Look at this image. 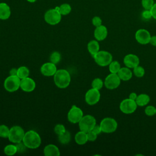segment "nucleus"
<instances>
[{
	"mask_svg": "<svg viewBox=\"0 0 156 156\" xmlns=\"http://www.w3.org/2000/svg\"><path fill=\"white\" fill-rule=\"evenodd\" d=\"M10 129L5 124L0 125V137L3 138H8Z\"/></svg>",
	"mask_w": 156,
	"mask_h": 156,
	"instance_id": "7c9ffc66",
	"label": "nucleus"
},
{
	"mask_svg": "<svg viewBox=\"0 0 156 156\" xmlns=\"http://www.w3.org/2000/svg\"><path fill=\"white\" fill-rule=\"evenodd\" d=\"M58 141L62 144H66L71 140V133L69 131L66 130L63 133L58 135Z\"/></svg>",
	"mask_w": 156,
	"mask_h": 156,
	"instance_id": "b1692460",
	"label": "nucleus"
},
{
	"mask_svg": "<svg viewBox=\"0 0 156 156\" xmlns=\"http://www.w3.org/2000/svg\"><path fill=\"white\" fill-rule=\"evenodd\" d=\"M154 4V0H141V5L145 10H151Z\"/></svg>",
	"mask_w": 156,
	"mask_h": 156,
	"instance_id": "72a5a7b5",
	"label": "nucleus"
},
{
	"mask_svg": "<svg viewBox=\"0 0 156 156\" xmlns=\"http://www.w3.org/2000/svg\"><path fill=\"white\" fill-rule=\"evenodd\" d=\"M102 132L111 133L116 131L118 128V122L113 118L106 117L102 119L100 122Z\"/></svg>",
	"mask_w": 156,
	"mask_h": 156,
	"instance_id": "39448f33",
	"label": "nucleus"
},
{
	"mask_svg": "<svg viewBox=\"0 0 156 156\" xmlns=\"http://www.w3.org/2000/svg\"><path fill=\"white\" fill-rule=\"evenodd\" d=\"M155 115H156V114H155Z\"/></svg>",
	"mask_w": 156,
	"mask_h": 156,
	"instance_id": "49530a36",
	"label": "nucleus"
},
{
	"mask_svg": "<svg viewBox=\"0 0 156 156\" xmlns=\"http://www.w3.org/2000/svg\"><path fill=\"white\" fill-rule=\"evenodd\" d=\"M17 70H18V68H12L9 71L10 75H11V76H17Z\"/></svg>",
	"mask_w": 156,
	"mask_h": 156,
	"instance_id": "c03bdc74",
	"label": "nucleus"
},
{
	"mask_svg": "<svg viewBox=\"0 0 156 156\" xmlns=\"http://www.w3.org/2000/svg\"><path fill=\"white\" fill-rule=\"evenodd\" d=\"M123 62L126 66L133 69L135 66L139 65L140 59L139 57L133 54H129L124 56Z\"/></svg>",
	"mask_w": 156,
	"mask_h": 156,
	"instance_id": "dca6fc26",
	"label": "nucleus"
},
{
	"mask_svg": "<svg viewBox=\"0 0 156 156\" xmlns=\"http://www.w3.org/2000/svg\"><path fill=\"white\" fill-rule=\"evenodd\" d=\"M104 85V83L103 80L99 77L95 78L93 80V81L91 82L92 88L98 90H100L102 88Z\"/></svg>",
	"mask_w": 156,
	"mask_h": 156,
	"instance_id": "c85d7f7f",
	"label": "nucleus"
},
{
	"mask_svg": "<svg viewBox=\"0 0 156 156\" xmlns=\"http://www.w3.org/2000/svg\"><path fill=\"white\" fill-rule=\"evenodd\" d=\"M43 153L45 156H59L60 155L58 147L53 144L46 145L44 147Z\"/></svg>",
	"mask_w": 156,
	"mask_h": 156,
	"instance_id": "a211bd4d",
	"label": "nucleus"
},
{
	"mask_svg": "<svg viewBox=\"0 0 156 156\" xmlns=\"http://www.w3.org/2000/svg\"><path fill=\"white\" fill-rule=\"evenodd\" d=\"M25 132L24 129L20 126H14L10 129L8 139L13 143H18L23 141Z\"/></svg>",
	"mask_w": 156,
	"mask_h": 156,
	"instance_id": "423d86ee",
	"label": "nucleus"
},
{
	"mask_svg": "<svg viewBox=\"0 0 156 156\" xmlns=\"http://www.w3.org/2000/svg\"><path fill=\"white\" fill-rule=\"evenodd\" d=\"M117 74L120 79L123 81L129 80L131 79L133 76V72L132 71L131 69L127 66L121 67Z\"/></svg>",
	"mask_w": 156,
	"mask_h": 156,
	"instance_id": "6ab92c4d",
	"label": "nucleus"
},
{
	"mask_svg": "<svg viewBox=\"0 0 156 156\" xmlns=\"http://www.w3.org/2000/svg\"><path fill=\"white\" fill-rule=\"evenodd\" d=\"M44 21L49 24L54 26L58 24L62 20V15L58 10L51 9L47 10L44 15Z\"/></svg>",
	"mask_w": 156,
	"mask_h": 156,
	"instance_id": "6e6552de",
	"label": "nucleus"
},
{
	"mask_svg": "<svg viewBox=\"0 0 156 156\" xmlns=\"http://www.w3.org/2000/svg\"><path fill=\"white\" fill-rule=\"evenodd\" d=\"M36 83L34 79L27 77L21 79L20 88L25 92H32L35 88Z\"/></svg>",
	"mask_w": 156,
	"mask_h": 156,
	"instance_id": "2eb2a0df",
	"label": "nucleus"
},
{
	"mask_svg": "<svg viewBox=\"0 0 156 156\" xmlns=\"http://www.w3.org/2000/svg\"><path fill=\"white\" fill-rule=\"evenodd\" d=\"M121 81V80L117 73H110L105 77L104 83L106 88L114 90L119 86Z\"/></svg>",
	"mask_w": 156,
	"mask_h": 156,
	"instance_id": "9d476101",
	"label": "nucleus"
},
{
	"mask_svg": "<svg viewBox=\"0 0 156 156\" xmlns=\"http://www.w3.org/2000/svg\"><path fill=\"white\" fill-rule=\"evenodd\" d=\"M92 131H93L94 132H95L98 135L99 134H100V133L102 132V130H101V128L100 125L96 124V125L94 126V127L93 128Z\"/></svg>",
	"mask_w": 156,
	"mask_h": 156,
	"instance_id": "ea45409f",
	"label": "nucleus"
},
{
	"mask_svg": "<svg viewBox=\"0 0 156 156\" xmlns=\"http://www.w3.org/2000/svg\"><path fill=\"white\" fill-rule=\"evenodd\" d=\"M10 15L11 10L9 5L5 2H0V20H7Z\"/></svg>",
	"mask_w": 156,
	"mask_h": 156,
	"instance_id": "aec40b11",
	"label": "nucleus"
},
{
	"mask_svg": "<svg viewBox=\"0 0 156 156\" xmlns=\"http://www.w3.org/2000/svg\"><path fill=\"white\" fill-rule=\"evenodd\" d=\"M92 24L95 27H98L102 25V20L99 16H95L92 19Z\"/></svg>",
	"mask_w": 156,
	"mask_h": 156,
	"instance_id": "c9c22d12",
	"label": "nucleus"
},
{
	"mask_svg": "<svg viewBox=\"0 0 156 156\" xmlns=\"http://www.w3.org/2000/svg\"><path fill=\"white\" fill-rule=\"evenodd\" d=\"M135 102L138 106H140V107L146 106L150 102V97L148 94H146L144 93L140 94L137 96Z\"/></svg>",
	"mask_w": 156,
	"mask_h": 156,
	"instance_id": "5701e85b",
	"label": "nucleus"
},
{
	"mask_svg": "<svg viewBox=\"0 0 156 156\" xmlns=\"http://www.w3.org/2000/svg\"><path fill=\"white\" fill-rule=\"evenodd\" d=\"M87 49L89 53L93 57L100 50V46L98 41L96 40H93L88 42L87 44Z\"/></svg>",
	"mask_w": 156,
	"mask_h": 156,
	"instance_id": "412c9836",
	"label": "nucleus"
},
{
	"mask_svg": "<svg viewBox=\"0 0 156 156\" xmlns=\"http://www.w3.org/2000/svg\"><path fill=\"white\" fill-rule=\"evenodd\" d=\"M137 94L135 92H132V93H130L129 95V98L132 99V100H133V101H135L136 98H137Z\"/></svg>",
	"mask_w": 156,
	"mask_h": 156,
	"instance_id": "37998d69",
	"label": "nucleus"
},
{
	"mask_svg": "<svg viewBox=\"0 0 156 156\" xmlns=\"http://www.w3.org/2000/svg\"><path fill=\"white\" fill-rule=\"evenodd\" d=\"M16 146L17 147V152H19V153H22L24 152L26 150V148H27V147L25 146V144L23 143V141L16 143Z\"/></svg>",
	"mask_w": 156,
	"mask_h": 156,
	"instance_id": "4c0bfd02",
	"label": "nucleus"
},
{
	"mask_svg": "<svg viewBox=\"0 0 156 156\" xmlns=\"http://www.w3.org/2000/svg\"><path fill=\"white\" fill-rule=\"evenodd\" d=\"M49 58L51 62L57 65L61 60V54L58 51H54L51 54Z\"/></svg>",
	"mask_w": 156,
	"mask_h": 156,
	"instance_id": "2f4dec72",
	"label": "nucleus"
},
{
	"mask_svg": "<svg viewBox=\"0 0 156 156\" xmlns=\"http://www.w3.org/2000/svg\"><path fill=\"white\" fill-rule=\"evenodd\" d=\"M133 74L137 77H142L145 74V69L143 66L138 65L133 68Z\"/></svg>",
	"mask_w": 156,
	"mask_h": 156,
	"instance_id": "c756f323",
	"label": "nucleus"
},
{
	"mask_svg": "<svg viewBox=\"0 0 156 156\" xmlns=\"http://www.w3.org/2000/svg\"><path fill=\"white\" fill-rule=\"evenodd\" d=\"M74 140L76 143L79 145L85 144L88 141L87 138V133L80 130L75 135Z\"/></svg>",
	"mask_w": 156,
	"mask_h": 156,
	"instance_id": "4be33fe9",
	"label": "nucleus"
},
{
	"mask_svg": "<svg viewBox=\"0 0 156 156\" xmlns=\"http://www.w3.org/2000/svg\"><path fill=\"white\" fill-rule=\"evenodd\" d=\"M151 35L150 32L145 29H140L135 32V38L136 41L141 44L149 43Z\"/></svg>",
	"mask_w": 156,
	"mask_h": 156,
	"instance_id": "ddd939ff",
	"label": "nucleus"
},
{
	"mask_svg": "<svg viewBox=\"0 0 156 156\" xmlns=\"http://www.w3.org/2000/svg\"><path fill=\"white\" fill-rule=\"evenodd\" d=\"M95 62L101 66H107L113 60L112 54L106 51H99L94 56Z\"/></svg>",
	"mask_w": 156,
	"mask_h": 156,
	"instance_id": "7ed1b4c3",
	"label": "nucleus"
},
{
	"mask_svg": "<svg viewBox=\"0 0 156 156\" xmlns=\"http://www.w3.org/2000/svg\"><path fill=\"white\" fill-rule=\"evenodd\" d=\"M54 132L57 135H61L62 133H63L66 130L65 127L64 126V125L62 124H57L55 127H54Z\"/></svg>",
	"mask_w": 156,
	"mask_h": 156,
	"instance_id": "f704fd0d",
	"label": "nucleus"
},
{
	"mask_svg": "<svg viewBox=\"0 0 156 156\" xmlns=\"http://www.w3.org/2000/svg\"><path fill=\"white\" fill-rule=\"evenodd\" d=\"M101 93L99 90L93 88L88 90L85 95V100L87 104L93 105L96 104L100 100Z\"/></svg>",
	"mask_w": 156,
	"mask_h": 156,
	"instance_id": "f8f14e48",
	"label": "nucleus"
},
{
	"mask_svg": "<svg viewBox=\"0 0 156 156\" xmlns=\"http://www.w3.org/2000/svg\"><path fill=\"white\" fill-rule=\"evenodd\" d=\"M37 0H27V1H28L29 2H30V3H33V2H35Z\"/></svg>",
	"mask_w": 156,
	"mask_h": 156,
	"instance_id": "a18cd8bd",
	"label": "nucleus"
},
{
	"mask_svg": "<svg viewBox=\"0 0 156 156\" xmlns=\"http://www.w3.org/2000/svg\"><path fill=\"white\" fill-rule=\"evenodd\" d=\"M149 43H150L151 45H152V46L156 47V35L151 36V39H150V42H149Z\"/></svg>",
	"mask_w": 156,
	"mask_h": 156,
	"instance_id": "79ce46f5",
	"label": "nucleus"
},
{
	"mask_svg": "<svg viewBox=\"0 0 156 156\" xmlns=\"http://www.w3.org/2000/svg\"><path fill=\"white\" fill-rule=\"evenodd\" d=\"M54 81L58 88H66L71 82L70 74L65 69H58L54 75Z\"/></svg>",
	"mask_w": 156,
	"mask_h": 156,
	"instance_id": "f03ea898",
	"label": "nucleus"
},
{
	"mask_svg": "<svg viewBox=\"0 0 156 156\" xmlns=\"http://www.w3.org/2000/svg\"><path fill=\"white\" fill-rule=\"evenodd\" d=\"M29 69L27 67L25 66H21L18 68L17 70V76L20 79H23L24 78L29 77Z\"/></svg>",
	"mask_w": 156,
	"mask_h": 156,
	"instance_id": "393cba45",
	"label": "nucleus"
},
{
	"mask_svg": "<svg viewBox=\"0 0 156 156\" xmlns=\"http://www.w3.org/2000/svg\"><path fill=\"white\" fill-rule=\"evenodd\" d=\"M83 116V111L76 105H73L69 109L67 118L68 121L73 124L78 123Z\"/></svg>",
	"mask_w": 156,
	"mask_h": 156,
	"instance_id": "9b49d317",
	"label": "nucleus"
},
{
	"mask_svg": "<svg viewBox=\"0 0 156 156\" xmlns=\"http://www.w3.org/2000/svg\"><path fill=\"white\" fill-rule=\"evenodd\" d=\"M121 68V66L119 62L116 60H112L108 65V69L110 73H118Z\"/></svg>",
	"mask_w": 156,
	"mask_h": 156,
	"instance_id": "a878e982",
	"label": "nucleus"
},
{
	"mask_svg": "<svg viewBox=\"0 0 156 156\" xmlns=\"http://www.w3.org/2000/svg\"><path fill=\"white\" fill-rule=\"evenodd\" d=\"M4 152L7 155H13L17 153V147L14 144H8L4 148Z\"/></svg>",
	"mask_w": 156,
	"mask_h": 156,
	"instance_id": "bb28decb",
	"label": "nucleus"
},
{
	"mask_svg": "<svg viewBox=\"0 0 156 156\" xmlns=\"http://www.w3.org/2000/svg\"><path fill=\"white\" fill-rule=\"evenodd\" d=\"M97 137H98V135L93 131L91 130V131L87 132V138H88V141H94L97 139Z\"/></svg>",
	"mask_w": 156,
	"mask_h": 156,
	"instance_id": "e433bc0d",
	"label": "nucleus"
},
{
	"mask_svg": "<svg viewBox=\"0 0 156 156\" xmlns=\"http://www.w3.org/2000/svg\"><path fill=\"white\" fill-rule=\"evenodd\" d=\"M144 113L147 116H154L156 114V107L154 105H147L144 108Z\"/></svg>",
	"mask_w": 156,
	"mask_h": 156,
	"instance_id": "473e14b6",
	"label": "nucleus"
},
{
	"mask_svg": "<svg viewBox=\"0 0 156 156\" xmlns=\"http://www.w3.org/2000/svg\"><path fill=\"white\" fill-rule=\"evenodd\" d=\"M21 79L17 76H8L4 82V87L9 92H14L20 88Z\"/></svg>",
	"mask_w": 156,
	"mask_h": 156,
	"instance_id": "0eeeda50",
	"label": "nucleus"
},
{
	"mask_svg": "<svg viewBox=\"0 0 156 156\" xmlns=\"http://www.w3.org/2000/svg\"><path fill=\"white\" fill-rule=\"evenodd\" d=\"M137 104L135 101L132 100L129 98L122 100L119 104L121 112L124 114H132L135 112L137 108Z\"/></svg>",
	"mask_w": 156,
	"mask_h": 156,
	"instance_id": "1a4fd4ad",
	"label": "nucleus"
},
{
	"mask_svg": "<svg viewBox=\"0 0 156 156\" xmlns=\"http://www.w3.org/2000/svg\"><path fill=\"white\" fill-rule=\"evenodd\" d=\"M23 142L29 149H37L41 143V139L40 135L35 130H30L25 132Z\"/></svg>",
	"mask_w": 156,
	"mask_h": 156,
	"instance_id": "f257e3e1",
	"label": "nucleus"
},
{
	"mask_svg": "<svg viewBox=\"0 0 156 156\" xmlns=\"http://www.w3.org/2000/svg\"><path fill=\"white\" fill-rule=\"evenodd\" d=\"M71 11V7L69 4H62L59 6V12L62 15H67Z\"/></svg>",
	"mask_w": 156,
	"mask_h": 156,
	"instance_id": "cd10ccee",
	"label": "nucleus"
},
{
	"mask_svg": "<svg viewBox=\"0 0 156 156\" xmlns=\"http://www.w3.org/2000/svg\"><path fill=\"white\" fill-rule=\"evenodd\" d=\"M108 35L107 28L104 26L101 25L98 27H96V29L94 31V37L96 40L102 41L105 40Z\"/></svg>",
	"mask_w": 156,
	"mask_h": 156,
	"instance_id": "f3484780",
	"label": "nucleus"
},
{
	"mask_svg": "<svg viewBox=\"0 0 156 156\" xmlns=\"http://www.w3.org/2000/svg\"><path fill=\"white\" fill-rule=\"evenodd\" d=\"M141 15H142V17L145 20H149L150 18H152L150 10H145L144 9V10L143 12Z\"/></svg>",
	"mask_w": 156,
	"mask_h": 156,
	"instance_id": "58836bf2",
	"label": "nucleus"
},
{
	"mask_svg": "<svg viewBox=\"0 0 156 156\" xmlns=\"http://www.w3.org/2000/svg\"><path fill=\"white\" fill-rule=\"evenodd\" d=\"M78 124L80 130L87 133L92 130L94 126L96 124V120L93 116L91 115H86L83 116Z\"/></svg>",
	"mask_w": 156,
	"mask_h": 156,
	"instance_id": "20e7f679",
	"label": "nucleus"
},
{
	"mask_svg": "<svg viewBox=\"0 0 156 156\" xmlns=\"http://www.w3.org/2000/svg\"><path fill=\"white\" fill-rule=\"evenodd\" d=\"M151 12L152 14V17L156 20V3H154L151 9Z\"/></svg>",
	"mask_w": 156,
	"mask_h": 156,
	"instance_id": "a19ab883",
	"label": "nucleus"
},
{
	"mask_svg": "<svg viewBox=\"0 0 156 156\" xmlns=\"http://www.w3.org/2000/svg\"><path fill=\"white\" fill-rule=\"evenodd\" d=\"M57 71L56 65L52 62H47L43 63L40 68L41 73L47 77L52 76Z\"/></svg>",
	"mask_w": 156,
	"mask_h": 156,
	"instance_id": "4468645a",
	"label": "nucleus"
}]
</instances>
